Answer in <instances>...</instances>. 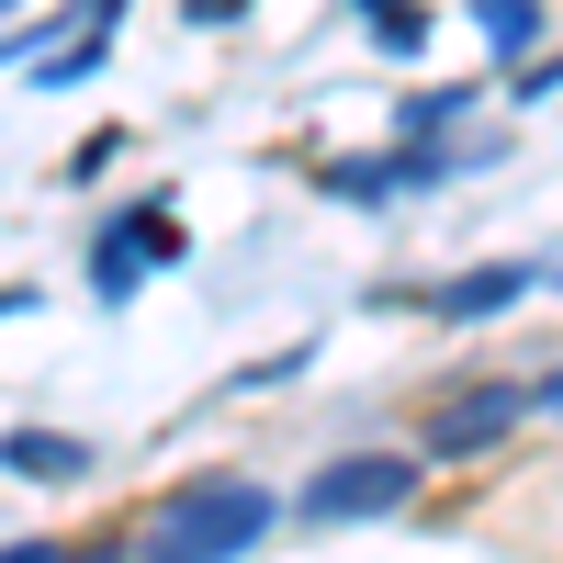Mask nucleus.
<instances>
[{
	"mask_svg": "<svg viewBox=\"0 0 563 563\" xmlns=\"http://www.w3.org/2000/svg\"><path fill=\"white\" fill-rule=\"evenodd\" d=\"M260 530H271V496L249 474H214V485H180L135 530V563H238V552H260Z\"/></svg>",
	"mask_w": 563,
	"mask_h": 563,
	"instance_id": "obj_1",
	"label": "nucleus"
},
{
	"mask_svg": "<svg viewBox=\"0 0 563 563\" xmlns=\"http://www.w3.org/2000/svg\"><path fill=\"white\" fill-rule=\"evenodd\" d=\"M384 507H417V462L406 451H350L305 485V519L316 530H350V519H384Z\"/></svg>",
	"mask_w": 563,
	"mask_h": 563,
	"instance_id": "obj_2",
	"label": "nucleus"
},
{
	"mask_svg": "<svg viewBox=\"0 0 563 563\" xmlns=\"http://www.w3.org/2000/svg\"><path fill=\"white\" fill-rule=\"evenodd\" d=\"M519 417H530V395H519V384H485V395H462V406L440 417V429H429V451H440V462H462V451L507 440V429H519Z\"/></svg>",
	"mask_w": 563,
	"mask_h": 563,
	"instance_id": "obj_3",
	"label": "nucleus"
},
{
	"mask_svg": "<svg viewBox=\"0 0 563 563\" xmlns=\"http://www.w3.org/2000/svg\"><path fill=\"white\" fill-rule=\"evenodd\" d=\"M0 462H12V474H45V485H68V474H90V440H57V429H12V440H0Z\"/></svg>",
	"mask_w": 563,
	"mask_h": 563,
	"instance_id": "obj_4",
	"label": "nucleus"
},
{
	"mask_svg": "<svg viewBox=\"0 0 563 563\" xmlns=\"http://www.w3.org/2000/svg\"><path fill=\"white\" fill-rule=\"evenodd\" d=\"M507 294H519V271H462V282H440V316H496Z\"/></svg>",
	"mask_w": 563,
	"mask_h": 563,
	"instance_id": "obj_5",
	"label": "nucleus"
},
{
	"mask_svg": "<svg viewBox=\"0 0 563 563\" xmlns=\"http://www.w3.org/2000/svg\"><path fill=\"white\" fill-rule=\"evenodd\" d=\"M474 23H485V45H496V57H519V45L541 34V0H474Z\"/></svg>",
	"mask_w": 563,
	"mask_h": 563,
	"instance_id": "obj_6",
	"label": "nucleus"
},
{
	"mask_svg": "<svg viewBox=\"0 0 563 563\" xmlns=\"http://www.w3.org/2000/svg\"><path fill=\"white\" fill-rule=\"evenodd\" d=\"M0 563H68L57 541H12V552H0Z\"/></svg>",
	"mask_w": 563,
	"mask_h": 563,
	"instance_id": "obj_7",
	"label": "nucleus"
},
{
	"mask_svg": "<svg viewBox=\"0 0 563 563\" xmlns=\"http://www.w3.org/2000/svg\"><path fill=\"white\" fill-rule=\"evenodd\" d=\"M68 563H113V552H68Z\"/></svg>",
	"mask_w": 563,
	"mask_h": 563,
	"instance_id": "obj_8",
	"label": "nucleus"
},
{
	"mask_svg": "<svg viewBox=\"0 0 563 563\" xmlns=\"http://www.w3.org/2000/svg\"><path fill=\"white\" fill-rule=\"evenodd\" d=\"M541 406H563V384H552V395H541Z\"/></svg>",
	"mask_w": 563,
	"mask_h": 563,
	"instance_id": "obj_9",
	"label": "nucleus"
}]
</instances>
